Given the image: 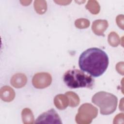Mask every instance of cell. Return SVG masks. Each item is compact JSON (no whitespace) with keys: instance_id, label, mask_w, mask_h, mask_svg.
Segmentation results:
<instances>
[{"instance_id":"3957f363","label":"cell","mask_w":124,"mask_h":124,"mask_svg":"<svg viewBox=\"0 0 124 124\" xmlns=\"http://www.w3.org/2000/svg\"><path fill=\"white\" fill-rule=\"evenodd\" d=\"M92 101L99 107L101 114L107 115H109L115 111L118 99L113 94L104 91H100L93 95Z\"/></svg>"},{"instance_id":"6da1fadb","label":"cell","mask_w":124,"mask_h":124,"mask_svg":"<svg viewBox=\"0 0 124 124\" xmlns=\"http://www.w3.org/2000/svg\"><path fill=\"white\" fill-rule=\"evenodd\" d=\"M78 65L82 71L94 77H98L107 70L108 57L107 53L100 48H90L80 55Z\"/></svg>"},{"instance_id":"9a60e30c","label":"cell","mask_w":124,"mask_h":124,"mask_svg":"<svg viewBox=\"0 0 124 124\" xmlns=\"http://www.w3.org/2000/svg\"><path fill=\"white\" fill-rule=\"evenodd\" d=\"M108 41L109 44L113 46H117L121 43V39L118 34L114 31L111 32L108 35Z\"/></svg>"},{"instance_id":"8992f818","label":"cell","mask_w":124,"mask_h":124,"mask_svg":"<svg viewBox=\"0 0 124 124\" xmlns=\"http://www.w3.org/2000/svg\"><path fill=\"white\" fill-rule=\"evenodd\" d=\"M52 82L51 76L46 72H40L35 74L32 79L33 86L37 89H44L49 86Z\"/></svg>"},{"instance_id":"ac0fdd59","label":"cell","mask_w":124,"mask_h":124,"mask_svg":"<svg viewBox=\"0 0 124 124\" xmlns=\"http://www.w3.org/2000/svg\"><path fill=\"white\" fill-rule=\"evenodd\" d=\"M124 113H119L117 114L113 120V124H123L124 123Z\"/></svg>"},{"instance_id":"52a82bcc","label":"cell","mask_w":124,"mask_h":124,"mask_svg":"<svg viewBox=\"0 0 124 124\" xmlns=\"http://www.w3.org/2000/svg\"><path fill=\"white\" fill-rule=\"evenodd\" d=\"M108 24L106 20L98 19L93 22L92 29L95 34L104 36V32L108 28Z\"/></svg>"},{"instance_id":"30bf717a","label":"cell","mask_w":124,"mask_h":124,"mask_svg":"<svg viewBox=\"0 0 124 124\" xmlns=\"http://www.w3.org/2000/svg\"><path fill=\"white\" fill-rule=\"evenodd\" d=\"M54 104L59 109H64L69 105L68 99L65 94H59L54 97Z\"/></svg>"},{"instance_id":"d6986e66","label":"cell","mask_w":124,"mask_h":124,"mask_svg":"<svg viewBox=\"0 0 124 124\" xmlns=\"http://www.w3.org/2000/svg\"><path fill=\"white\" fill-rule=\"evenodd\" d=\"M116 69L117 72L121 75H124V62H118L116 65Z\"/></svg>"},{"instance_id":"9c48e42d","label":"cell","mask_w":124,"mask_h":124,"mask_svg":"<svg viewBox=\"0 0 124 124\" xmlns=\"http://www.w3.org/2000/svg\"><path fill=\"white\" fill-rule=\"evenodd\" d=\"M0 96L3 101L9 102L15 98V92L10 86H4L0 89Z\"/></svg>"},{"instance_id":"44dd1931","label":"cell","mask_w":124,"mask_h":124,"mask_svg":"<svg viewBox=\"0 0 124 124\" xmlns=\"http://www.w3.org/2000/svg\"><path fill=\"white\" fill-rule=\"evenodd\" d=\"M31 2V0H30V1H27V0H25V1H20V2L21 3L22 5H24V6H27L28 5H30V3Z\"/></svg>"},{"instance_id":"4fadbf2b","label":"cell","mask_w":124,"mask_h":124,"mask_svg":"<svg viewBox=\"0 0 124 124\" xmlns=\"http://www.w3.org/2000/svg\"><path fill=\"white\" fill-rule=\"evenodd\" d=\"M85 7L93 15L98 14L100 10V6L99 3L98 1L94 0H90L88 1Z\"/></svg>"},{"instance_id":"ffe728a7","label":"cell","mask_w":124,"mask_h":124,"mask_svg":"<svg viewBox=\"0 0 124 124\" xmlns=\"http://www.w3.org/2000/svg\"><path fill=\"white\" fill-rule=\"evenodd\" d=\"M55 2L57 3L59 5H68L69 4L71 1L69 0H55Z\"/></svg>"},{"instance_id":"7a4b0ae2","label":"cell","mask_w":124,"mask_h":124,"mask_svg":"<svg viewBox=\"0 0 124 124\" xmlns=\"http://www.w3.org/2000/svg\"><path fill=\"white\" fill-rule=\"evenodd\" d=\"M63 80L66 85L71 89L85 87L92 89L94 85L92 76L78 69L67 71L63 76Z\"/></svg>"},{"instance_id":"2e32d148","label":"cell","mask_w":124,"mask_h":124,"mask_svg":"<svg viewBox=\"0 0 124 124\" xmlns=\"http://www.w3.org/2000/svg\"><path fill=\"white\" fill-rule=\"evenodd\" d=\"M90 25V21L86 18H78L75 21V25L76 28L80 29H86L89 27Z\"/></svg>"},{"instance_id":"8fae6325","label":"cell","mask_w":124,"mask_h":124,"mask_svg":"<svg viewBox=\"0 0 124 124\" xmlns=\"http://www.w3.org/2000/svg\"><path fill=\"white\" fill-rule=\"evenodd\" d=\"M22 122L24 124L34 123V116L32 111L29 108H24L21 112Z\"/></svg>"},{"instance_id":"7c38bea8","label":"cell","mask_w":124,"mask_h":124,"mask_svg":"<svg viewBox=\"0 0 124 124\" xmlns=\"http://www.w3.org/2000/svg\"><path fill=\"white\" fill-rule=\"evenodd\" d=\"M65 94L67 96L69 101V106L71 107H76L78 106L80 102L78 96L74 92L68 91Z\"/></svg>"},{"instance_id":"5bb4252c","label":"cell","mask_w":124,"mask_h":124,"mask_svg":"<svg viewBox=\"0 0 124 124\" xmlns=\"http://www.w3.org/2000/svg\"><path fill=\"white\" fill-rule=\"evenodd\" d=\"M33 5L36 13L40 15L44 14L47 10V3L46 0H35Z\"/></svg>"},{"instance_id":"5b68a950","label":"cell","mask_w":124,"mask_h":124,"mask_svg":"<svg viewBox=\"0 0 124 124\" xmlns=\"http://www.w3.org/2000/svg\"><path fill=\"white\" fill-rule=\"evenodd\" d=\"M34 123L61 124V119L56 110L51 108L41 114L36 119Z\"/></svg>"},{"instance_id":"ba28073f","label":"cell","mask_w":124,"mask_h":124,"mask_svg":"<svg viewBox=\"0 0 124 124\" xmlns=\"http://www.w3.org/2000/svg\"><path fill=\"white\" fill-rule=\"evenodd\" d=\"M27 82V77L22 73H17L14 75L10 80L11 84L16 88H20L24 87Z\"/></svg>"},{"instance_id":"277c9868","label":"cell","mask_w":124,"mask_h":124,"mask_svg":"<svg viewBox=\"0 0 124 124\" xmlns=\"http://www.w3.org/2000/svg\"><path fill=\"white\" fill-rule=\"evenodd\" d=\"M98 114V109L90 103L83 104L78 108L75 120L78 124H89Z\"/></svg>"},{"instance_id":"e0dca14e","label":"cell","mask_w":124,"mask_h":124,"mask_svg":"<svg viewBox=\"0 0 124 124\" xmlns=\"http://www.w3.org/2000/svg\"><path fill=\"white\" fill-rule=\"evenodd\" d=\"M116 22L118 27L121 29H124V15H119L116 18Z\"/></svg>"}]
</instances>
